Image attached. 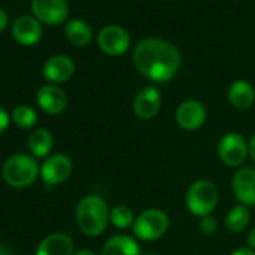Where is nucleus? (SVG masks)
Listing matches in <instances>:
<instances>
[{
  "instance_id": "f8f14e48",
  "label": "nucleus",
  "mask_w": 255,
  "mask_h": 255,
  "mask_svg": "<svg viewBox=\"0 0 255 255\" xmlns=\"http://www.w3.org/2000/svg\"><path fill=\"white\" fill-rule=\"evenodd\" d=\"M161 92L156 87H144L134 98L132 110L135 116L141 120H150L161 111Z\"/></svg>"
},
{
  "instance_id": "9d476101",
  "label": "nucleus",
  "mask_w": 255,
  "mask_h": 255,
  "mask_svg": "<svg viewBox=\"0 0 255 255\" xmlns=\"http://www.w3.org/2000/svg\"><path fill=\"white\" fill-rule=\"evenodd\" d=\"M207 119L206 107L195 99L182 102L176 111V122L185 131H195L204 125Z\"/></svg>"
},
{
  "instance_id": "f03ea898",
  "label": "nucleus",
  "mask_w": 255,
  "mask_h": 255,
  "mask_svg": "<svg viewBox=\"0 0 255 255\" xmlns=\"http://www.w3.org/2000/svg\"><path fill=\"white\" fill-rule=\"evenodd\" d=\"M75 218L83 234L96 237L105 231L110 222V209L102 197L87 195L78 203Z\"/></svg>"
},
{
  "instance_id": "aec40b11",
  "label": "nucleus",
  "mask_w": 255,
  "mask_h": 255,
  "mask_svg": "<svg viewBox=\"0 0 255 255\" xmlns=\"http://www.w3.org/2000/svg\"><path fill=\"white\" fill-rule=\"evenodd\" d=\"M66 38L75 47H84L92 39V29L87 23L81 20H71L66 24Z\"/></svg>"
},
{
  "instance_id": "39448f33",
  "label": "nucleus",
  "mask_w": 255,
  "mask_h": 255,
  "mask_svg": "<svg viewBox=\"0 0 255 255\" xmlns=\"http://www.w3.org/2000/svg\"><path fill=\"white\" fill-rule=\"evenodd\" d=\"M170 227L168 215L161 209H147L141 212L132 225V231L137 239L152 242L162 237Z\"/></svg>"
},
{
  "instance_id": "6ab92c4d",
  "label": "nucleus",
  "mask_w": 255,
  "mask_h": 255,
  "mask_svg": "<svg viewBox=\"0 0 255 255\" xmlns=\"http://www.w3.org/2000/svg\"><path fill=\"white\" fill-rule=\"evenodd\" d=\"M53 135L50 131L47 129H36L30 134L29 140H27V144H29V149L32 152L33 156L36 158H45L51 149H53Z\"/></svg>"
},
{
  "instance_id": "9b49d317",
  "label": "nucleus",
  "mask_w": 255,
  "mask_h": 255,
  "mask_svg": "<svg viewBox=\"0 0 255 255\" xmlns=\"http://www.w3.org/2000/svg\"><path fill=\"white\" fill-rule=\"evenodd\" d=\"M233 192L240 204L255 207V170L240 168L234 173L231 180Z\"/></svg>"
},
{
  "instance_id": "2f4dec72",
  "label": "nucleus",
  "mask_w": 255,
  "mask_h": 255,
  "mask_svg": "<svg viewBox=\"0 0 255 255\" xmlns=\"http://www.w3.org/2000/svg\"><path fill=\"white\" fill-rule=\"evenodd\" d=\"M146 255H155V254H146Z\"/></svg>"
},
{
  "instance_id": "cd10ccee",
  "label": "nucleus",
  "mask_w": 255,
  "mask_h": 255,
  "mask_svg": "<svg viewBox=\"0 0 255 255\" xmlns=\"http://www.w3.org/2000/svg\"><path fill=\"white\" fill-rule=\"evenodd\" d=\"M248 146H249V156H251V159L255 162V134H254L252 138L249 140Z\"/></svg>"
},
{
  "instance_id": "a211bd4d",
  "label": "nucleus",
  "mask_w": 255,
  "mask_h": 255,
  "mask_svg": "<svg viewBox=\"0 0 255 255\" xmlns=\"http://www.w3.org/2000/svg\"><path fill=\"white\" fill-rule=\"evenodd\" d=\"M228 101L237 110H248L255 102V90L248 81L237 80L228 89Z\"/></svg>"
},
{
  "instance_id": "2eb2a0df",
  "label": "nucleus",
  "mask_w": 255,
  "mask_h": 255,
  "mask_svg": "<svg viewBox=\"0 0 255 255\" xmlns=\"http://www.w3.org/2000/svg\"><path fill=\"white\" fill-rule=\"evenodd\" d=\"M44 77L53 83V84H60L68 81L74 72H75V65L72 62V59H69L68 56L59 54V56H53L50 57L44 68H42Z\"/></svg>"
},
{
  "instance_id": "0eeeda50",
  "label": "nucleus",
  "mask_w": 255,
  "mask_h": 255,
  "mask_svg": "<svg viewBox=\"0 0 255 255\" xmlns=\"http://www.w3.org/2000/svg\"><path fill=\"white\" fill-rule=\"evenodd\" d=\"M99 48L108 56L125 54L131 47V38L120 26H107L98 35Z\"/></svg>"
},
{
  "instance_id": "4468645a",
  "label": "nucleus",
  "mask_w": 255,
  "mask_h": 255,
  "mask_svg": "<svg viewBox=\"0 0 255 255\" xmlns=\"http://www.w3.org/2000/svg\"><path fill=\"white\" fill-rule=\"evenodd\" d=\"M12 35L14 39L21 44V45H35L41 36H42V27H41V21L36 20L32 15H23L18 17L14 21L12 26Z\"/></svg>"
},
{
  "instance_id": "393cba45",
  "label": "nucleus",
  "mask_w": 255,
  "mask_h": 255,
  "mask_svg": "<svg viewBox=\"0 0 255 255\" xmlns=\"http://www.w3.org/2000/svg\"><path fill=\"white\" fill-rule=\"evenodd\" d=\"M8 125H9V116H8V113L2 107H0V134H2L6 129Z\"/></svg>"
},
{
  "instance_id": "20e7f679",
  "label": "nucleus",
  "mask_w": 255,
  "mask_h": 255,
  "mask_svg": "<svg viewBox=\"0 0 255 255\" xmlns=\"http://www.w3.org/2000/svg\"><path fill=\"white\" fill-rule=\"evenodd\" d=\"M185 201L188 210L192 215L203 218L206 215H210L218 206L219 192L213 182L200 179L188 188Z\"/></svg>"
},
{
  "instance_id": "7c9ffc66",
  "label": "nucleus",
  "mask_w": 255,
  "mask_h": 255,
  "mask_svg": "<svg viewBox=\"0 0 255 255\" xmlns=\"http://www.w3.org/2000/svg\"><path fill=\"white\" fill-rule=\"evenodd\" d=\"M74 255H98V254H95V252L90 251V249H81V251L75 252Z\"/></svg>"
},
{
  "instance_id": "bb28decb",
  "label": "nucleus",
  "mask_w": 255,
  "mask_h": 255,
  "mask_svg": "<svg viewBox=\"0 0 255 255\" xmlns=\"http://www.w3.org/2000/svg\"><path fill=\"white\" fill-rule=\"evenodd\" d=\"M8 24V14L0 8V32H2Z\"/></svg>"
},
{
  "instance_id": "b1692460",
  "label": "nucleus",
  "mask_w": 255,
  "mask_h": 255,
  "mask_svg": "<svg viewBox=\"0 0 255 255\" xmlns=\"http://www.w3.org/2000/svg\"><path fill=\"white\" fill-rule=\"evenodd\" d=\"M200 230L204 234H213L218 230V222L212 215H206L203 218H200Z\"/></svg>"
},
{
  "instance_id": "c756f323",
  "label": "nucleus",
  "mask_w": 255,
  "mask_h": 255,
  "mask_svg": "<svg viewBox=\"0 0 255 255\" xmlns=\"http://www.w3.org/2000/svg\"><path fill=\"white\" fill-rule=\"evenodd\" d=\"M0 255H15V254H14V251L11 248L0 245Z\"/></svg>"
},
{
  "instance_id": "a878e982",
  "label": "nucleus",
  "mask_w": 255,
  "mask_h": 255,
  "mask_svg": "<svg viewBox=\"0 0 255 255\" xmlns=\"http://www.w3.org/2000/svg\"><path fill=\"white\" fill-rule=\"evenodd\" d=\"M231 255H255V251L251 248H239Z\"/></svg>"
},
{
  "instance_id": "c85d7f7f",
  "label": "nucleus",
  "mask_w": 255,
  "mask_h": 255,
  "mask_svg": "<svg viewBox=\"0 0 255 255\" xmlns=\"http://www.w3.org/2000/svg\"><path fill=\"white\" fill-rule=\"evenodd\" d=\"M248 245H249L251 249L255 251V227H254V228L249 231V234H248Z\"/></svg>"
},
{
  "instance_id": "423d86ee",
  "label": "nucleus",
  "mask_w": 255,
  "mask_h": 255,
  "mask_svg": "<svg viewBox=\"0 0 255 255\" xmlns=\"http://www.w3.org/2000/svg\"><path fill=\"white\" fill-rule=\"evenodd\" d=\"M218 155L227 167H240L249 155V146L240 134L228 132L218 143Z\"/></svg>"
},
{
  "instance_id": "f257e3e1",
  "label": "nucleus",
  "mask_w": 255,
  "mask_h": 255,
  "mask_svg": "<svg viewBox=\"0 0 255 255\" xmlns=\"http://www.w3.org/2000/svg\"><path fill=\"white\" fill-rule=\"evenodd\" d=\"M132 62L138 72L150 81L167 83L177 75L182 66V56L173 44L149 38L137 44Z\"/></svg>"
},
{
  "instance_id": "6e6552de",
  "label": "nucleus",
  "mask_w": 255,
  "mask_h": 255,
  "mask_svg": "<svg viewBox=\"0 0 255 255\" xmlns=\"http://www.w3.org/2000/svg\"><path fill=\"white\" fill-rule=\"evenodd\" d=\"M32 12L36 20L56 26L66 20L69 8L66 0H32Z\"/></svg>"
},
{
  "instance_id": "4be33fe9",
  "label": "nucleus",
  "mask_w": 255,
  "mask_h": 255,
  "mask_svg": "<svg viewBox=\"0 0 255 255\" xmlns=\"http://www.w3.org/2000/svg\"><path fill=\"white\" fill-rule=\"evenodd\" d=\"M110 221L116 228L126 230L134 225L135 218H134V212L131 207H128L125 204H119L110 210Z\"/></svg>"
},
{
  "instance_id": "ddd939ff",
  "label": "nucleus",
  "mask_w": 255,
  "mask_h": 255,
  "mask_svg": "<svg viewBox=\"0 0 255 255\" xmlns=\"http://www.w3.org/2000/svg\"><path fill=\"white\" fill-rule=\"evenodd\" d=\"M36 102L41 107V110H44L47 114L56 116L65 111L68 105V96L65 90L60 89L59 86L48 84V86L39 87L36 93Z\"/></svg>"
},
{
  "instance_id": "1a4fd4ad",
  "label": "nucleus",
  "mask_w": 255,
  "mask_h": 255,
  "mask_svg": "<svg viewBox=\"0 0 255 255\" xmlns=\"http://www.w3.org/2000/svg\"><path fill=\"white\" fill-rule=\"evenodd\" d=\"M72 173V161L63 155L56 153L47 158L41 167V177L47 185H60L69 179Z\"/></svg>"
},
{
  "instance_id": "f3484780",
  "label": "nucleus",
  "mask_w": 255,
  "mask_h": 255,
  "mask_svg": "<svg viewBox=\"0 0 255 255\" xmlns=\"http://www.w3.org/2000/svg\"><path fill=\"white\" fill-rule=\"evenodd\" d=\"M101 255H141V249L134 237L117 234L107 240Z\"/></svg>"
},
{
  "instance_id": "5701e85b",
  "label": "nucleus",
  "mask_w": 255,
  "mask_h": 255,
  "mask_svg": "<svg viewBox=\"0 0 255 255\" xmlns=\"http://www.w3.org/2000/svg\"><path fill=\"white\" fill-rule=\"evenodd\" d=\"M11 117H12V122L18 128H21V129H30V128H33L38 122L36 111L27 105H20V107L14 108Z\"/></svg>"
},
{
  "instance_id": "dca6fc26",
  "label": "nucleus",
  "mask_w": 255,
  "mask_h": 255,
  "mask_svg": "<svg viewBox=\"0 0 255 255\" xmlns=\"http://www.w3.org/2000/svg\"><path fill=\"white\" fill-rule=\"evenodd\" d=\"M36 255H74V242L65 233L50 234L38 245Z\"/></svg>"
},
{
  "instance_id": "412c9836",
  "label": "nucleus",
  "mask_w": 255,
  "mask_h": 255,
  "mask_svg": "<svg viewBox=\"0 0 255 255\" xmlns=\"http://www.w3.org/2000/svg\"><path fill=\"white\" fill-rule=\"evenodd\" d=\"M251 221V212L246 206L239 204L228 210L225 216V227L231 233H242L248 228Z\"/></svg>"
},
{
  "instance_id": "7ed1b4c3",
  "label": "nucleus",
  "mask_w": 255,
  "mask_h": 255,
  "mask_svg": "<svg viewBox=\"0 0 255 255\" xmlns=\"http://www.w3.org/2000/svg\"><path fill=\"white\" fill-rule=\"evenodd\" d=\"M39 174L41 168L35 158L23 153L9 156L2 167L3 180L12 188H27L35 183Z\"/></svg>"
}]
</instances>
